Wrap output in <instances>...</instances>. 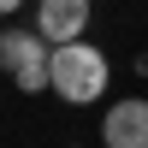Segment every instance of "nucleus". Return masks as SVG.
I'll list each match as a JSON object with an SVG mask.
<instances>
[{
  "instance_id": "obj_1",
  "label": "nucleus",
  "mask_w": 148,
  "mask_h": 148,
  "mask_svg": "<svg viewBox=\"0 0 148 148\" xmlns=\"http://www.w3.org/2000/svg\"><path fill=\"white\" fill-rule=\"evenodd\" d=\"M107 53L95 42H65V47H53V95L65 107H89V101H101L107 95Z\"/></svg>"
},
{
  "instance_id": "obj_2",
  "label": "nucleus",
  "mask_w": 148,
  "mask_h": 148,
  "mask_svg": "<svg viewBox=\"0 0 148 148\" xmlns=\"http://www.w3.org/2000/svg\"><path fill=\"white\" fill-rule=\"evenodd\" d=\"M0 65L12 71V83H18L24 95L53 89V42L36 36V30H6L0 36Z\"/></svg>"
},
{
  "instance_id": "obj_3",
  "label": "nucleus",
  "mask_w": 148,
  "mask_h": 148,
  "mask_svg": "<svg viewBox=\"0 0 148 148\" xmlns=\"http://www.w3.org/2000/svg\"><path fill=\"white\" fill-rule=\"evenodd\" d=\"M89 0H42L36 6V36H47L53 47L65 42H83V30H89Z\"/></svg>"
},
{
  "instance_id": "obj_4",
  "label": "nucleus",
  "mask_w": 148,
  "mask_h": 148,
  "mask_svg": "<svg viewBox=\"0 0 148 148\" xmlns=\"http://www.w3.org/2000/svg\"><path fill=\"white\" fill-rule=\"evenodd\" d=\"M101 142H107V148H148V101H142V95H130V101H113V107H107Z\"/></svg>"
},
{
  "instance_id": "obj_5",
  "label": "nucleus",
  "mask_w": 148,
  "mask_h": 148,
  "mask_svg": "<svg viewBox=\"0 0 148 148\" xmlns=\"http://www.w3.org/2000/svg\"><path fill=\"white\" fill-rule=\"evenodd\" d=\"M136 71H142V77H148V53H136Z\"/></svg>"
},
{
  "instance_id": "obj_6",
  "label": "nucleus",
  "mask_w": 148,
  "mask_h": 148,
  "mask_svg": "<svg viewBox=\"0 0 148 148\" xmlns=\"http://www.w3.org/2000/svg\"><path fill=\"white\" fill-rule=\"evenodd\" d=\"M0 6H6V12H18V6H24V0H0Z\"/></svg>"
}]
</instances>
